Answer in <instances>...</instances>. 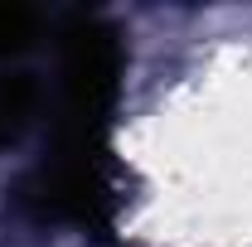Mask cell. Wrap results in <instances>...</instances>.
Returning <instances> with one entry per match:
<instances>
[{
  "mask_svg": "<svg viewBox=\"0 0 252 247\" xmlns=\"http://www.w3.org/2000/svg\"><path fill=\"white\" fill-rule=\"evenodd\" d=\"M39 78L30 73H0V151L15 146L30 131L34 112H39Z\"/></svg>",
  "mask_w": 252,
  "mask_h": 247,
  "instance_id": "3957f363",
  "label": "cell"
},
{
  "mask_svg": "<svg viewBox=\"0 0 252 247\" xmlns=\"http://www.w3.org/2000/svg\"><path fill=\"white\" fill-rule=\"evenodd\" d=\"M122 34L97 15H73L59 34V112L49 131L54 155H112L107 126L122 93Z\"/></svg>",
  "mask_w": 252,
  "mask_h": 247,
  "instance_id": "6da1fadb",
  "label": "cell"
},
{
  "mask_svg": "<svg viewBox=\"0 0 252 247\" xmlns=\"http://www.w3.org/2000/svg\"><path fill=\"white\" fill-rule=\"evenodd\" d=\"M117 165L112 155H49L20 185L25 214L39 223H73L88 233H107L117 214Z\"/></svg>",
  "mask_w": 252,
  "mask_h": 247,
  "instance_id": "7a4b0ae2",
  "label": "cell"
},
{
  "mask_svg": "<svg viewBox=\"0 0 252 247\" xmlns=\"http://www.w3.org/2000/svg\"><path fill=\"white\" fill-rule=\"evenodd\" d=\"M34 39H39V15L25 5H0V59L34 49Z\"/></svg>",
  "mask_w": 252,
  "mask_h": 247,
  "instance_id": "277c9868",
  "label": "cell"
}]
</instances>
